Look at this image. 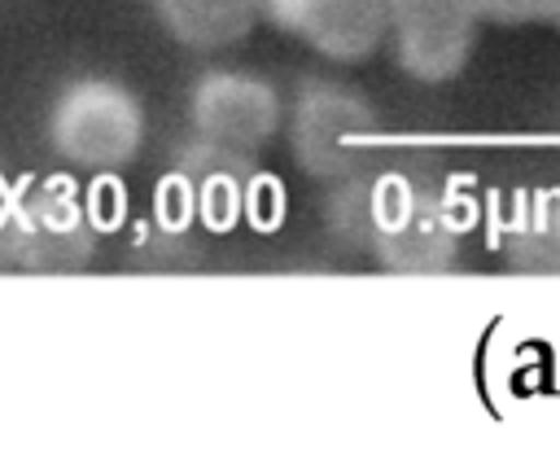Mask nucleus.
<instances>
[{
	"instance_id": "nucleus-1",
	"label": "nucleus",
	"mask_w": 560,
	"mask_h": 460,
	"mask_svg": "<svg viewBox=\"0 0 560 460\" xmlns=\"http://www.w3.org/2000/svg\"><path fill=\"white\" fill-rule=\"evenodd\" d=\"M468 232V210L433 149H385L376 162L372 258L398 276L451 272Z\"/></svg>"
},
{
	"instance_id": "nucleus-2",
	"label": "nucleus",
	"mask_w": 560,
	"mask_h": 460,
	"mask_svg": "<svg viewBox=\"0 0 560 460\" xmlns=\"http://www.w3.org/2000/svg\"><path fill=\"white\" fill-rule=\"evenodd\" d=\"M284 136H289L293 162L324 184L372 166L389 149L376 105L337 79H306L293 92Z\"/></svg>"
},
{
	"instance_id": "nucleus-3",
	"label": "nucleus",
	"mask_w": 560,
	"mask_h": 460,
	"mask_svg": "<svg viewBox=\"0 0 560 460\" xmlns=\"http://www.w3.org/2000/svg\"><path fill=\"white\" fill-rule=\"evenodd\" d=\"M44 131H48L52 153L66 166L109 175V171H122L140 158L144 105L127 83L83 74V79H70L52 96Z\"/></svg>"
},
{
	"instance_id": "nucleus-4",
	"label": "nucleus",
	"mask_w": 560,
	"mask_h": 460,
	"mask_svg": "<svg viewBox=\"0 0 560 460\" xmlns=\"http://www.w3.org/2000/svg\"><path fill=\"white\" fill-rule=\"evenodd\" d=\"M284 118H289V101L271 79L254 70L210 66L192 79V92H188L192 140L258 158L284 131Z\"/></svg>"
},
{
	"instance_id": "nucleus-5",
	"label": "nucleus",
	"mask_w": 560,
	"mask_h": 460,
	"mask_svg": "<svg viewBox=\"0 0 560 460\" xmlns=\"http://www.w3.org/2000/svg\"><path fill=\"white\" fill-rule=\"evenodd\" d=\"M486 26L494 22L481 0H394L385 48L411 83L438 88L468 70Z\"/></svg>"
},
{
	"instance_id": "nucleus-6",
	"label": "nucleus",
	"mask_w": 560,
	"mask_h": 460,
	"mask_svg": "<svg viewBox=\"0 0 560 460\" xmlns=\"http://www.w3.org/2000/svg\"><path fill=\"white\" fill-rule=\"evenodd\" d=\"M96 232L74 188L44 184L0 206V258L26 272H79L92 258Z\"/></svg>"
},
{
	"instance_id": "nucleus-7",
	"label": "nucleus",
	"mask_w": 560,
	"mask_h": 460,
	"mask_svg": "<svg viewBox=\"0 0 560 460\" xmlns=\"http://www.w3.org/2000/svg\"><path fill=\"white\" fill-rule=\"evenodd\" d=\"M394 0H262V18L315 57L354 66L389 44Z\"/></svg>"
},
{
	"instance_id": "nucleus-8",
	"label": "nucleus",
	"mask_w": 560,
	"mask_h": 460,
	"mask_svg": "<svg viewBox=\"0 0 560 460\" xmlns=\"http://www.w3.org/2000/svg\"><path fill=\"white\" fill-rule=\"evenodd\" d=\"M249 180H254V158L192 140L166 188L175 193L179 215L201 219L206 228H232L249 206Z\"/></svg>"
},
{
	"instance_id": "nucleus-9",
	"label": "nucleus",
	"mask_w": 560,
	"mask_h": 460,
	"mask_svg": "<svg viewBox=\"0 0 560 460\" xmlns=\"http://www.w3.org/2000/svg\"><path fill=\"white\" fill-rule=\"evenodd\" d=\"M153 22L188 53H228L254 35L262 0H144Z\"/></svg>"
},
{
	"instance_id": "nucleus-10",
	"label": "nucleus",
	"mask_w": 560,
	"mask_h": 460,
	"mask_svg": "<svg viewBox=\"0 0 560 460\" xmlns=\"http://www.w3.org/2000/svg\"><path fill=\"white\" fill-rule=\"evenodd\" d=\"M499 250L521 276H560V188L525 193L503 219Z\"/></svg>"
},
{
	"instance_id": "nucleus-11",
	"label": "nucleus",
	"mask_w": 560,
	"mask_h": 460,
	"mask_svg": "<svg viewBox=\"0 0 560 460\" xmlns=\"http://www.w3.org/2000/svg\"><path fill=\"white\" fill-rule=\"evenodd\" d=\"M494 26H556L560 0H481Z\"/></svg>"
},
{
	"instance_id": "nucleus-12",
	"label": "nucleus",
	"mask_w": 560,
	"mask_h": 460,
	"mask_svg": "<svg viewBox=\"0 0 560 460\" xmlns=\"http://www.w3.org/2000/svg\"><path fill=\"white\" fill-rule=\"evenodd\" d=\"M556 26H560V22H556Z\"/></svg>"
}]
</instances>
